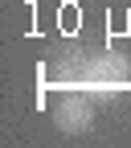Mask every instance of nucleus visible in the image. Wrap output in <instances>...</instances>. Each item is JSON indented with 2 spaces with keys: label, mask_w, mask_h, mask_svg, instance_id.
I'll return each instance as SVG.
<instances>
[{
  "label": "nucleus",
  "mask_w": 131,
  "mask_h": 148,
  "mask_svg": "<svg viewBox=\"0 0 131 148\" xmlns=\"http://www.w3.org/2000/svg\"><path fill=\"white\" fill-rule=\"evenodd\" d=\"M53 119H58L62 132H86L90 119H94V103L86 95H62L53 107Z\"/></svg>",
  "instance_id": "f257e3e1"
},
{
  "label": "nucleus",
  "mask_w": 131,
  "mask_h": 148,
  "mask_svg": "<svg viewBox=\"0 0 131 148\" xmlns=\"http://www.w3.org/2000/svg\"><path fill=\"white\" fill-rule=\"evenodd\" d=\"M86 78H90V86H94V90L111 95V90H119V86L127 82V62L119 58V53H107V58L94 62V70H90Z\"/></svg>",
  "instance_id": "f03ea898"
}]
</instances>
